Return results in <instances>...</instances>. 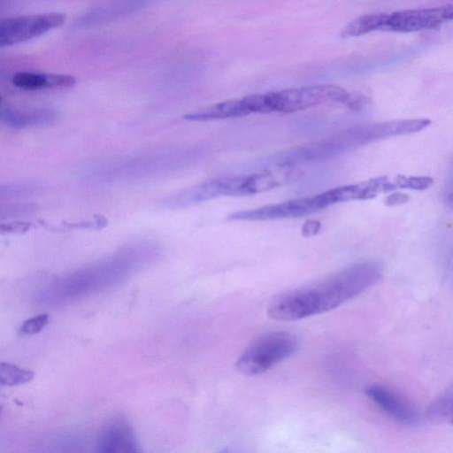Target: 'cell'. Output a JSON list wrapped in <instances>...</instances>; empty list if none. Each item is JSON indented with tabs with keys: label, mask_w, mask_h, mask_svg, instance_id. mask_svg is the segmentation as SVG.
<instances>
[{
	"label": "cell",
	"mask_w": 453,
	"mask_h": 453,
	"mask_svg": "<svg viewBox=\"0 0 453 453\" xmlns=\"http://www.w3.org/2000/svg\"><path fill=\"white\" fill-rule=\"evenodd\" d=\"M66 19L63 12H52L7 18L0 22V47L23 42L61 27Z\"/></svg>",
	"instance_id": "cell-7"
},
{
	"label": "cell",
	"mask_w": 453,
	"mask_h": 453,
	"mask_svg": "<svg viewBox=\"0 0 453 453\" xmlns=\"http://www.w3.org/2000/svg\"><path fill=\"white\" fill-rule=\"evenodd\" d=\"M403 119L357 125L304 146L274 154L259 162L260 167L296 166L333 158L358 147L389 137L403 135Z\"/></svg>",
	"instance_id": "cell-2"
},
{
	"label": "cell",
	"mask_w": 453,
	"mask_h": 453,
	"mask_svg": "<svg viewBox=\"0 0 453 453\" xmlns=\"http://www.w3.org/2000/svg\"><path fill=\"white\" fill-rule=\"evenodd\" d=\"M382 276V266L373 261L362 262L337 272L319 282L274 296L267 313L274 319L293 321L337 308L357 296Z\"/></svg>",
	"instance_id": "cell-1"
},
{
	"label": "cell",
	"mask_w": 453,
	"mask_h": 453,
	"mask_svg": "<svg viewBox=\"0 0 453 453\" xmlns=\"http://www.w3.org/2000/svg\"><path fill=\"white\" fill-rule=\"evenodd\" d=\"M96 447L99 452L140 451L133 426L121 414L114 415L105 422L98 434Z\"/></svg>",
	"instance_id": "cell-9"
},
{
	"label": "cell",
	"mask_w": 453,
	"mask_h": 453,
	"mask_svg": "<svg viewBox=\"0 0 453 453\" xmlns=\"http://www.w3.org/2000/svg\"><path fill=\"white\" fill-rule=\"evenodd\" d=\"M303 173L295 166L210 180L185 188L164 201L167 208H186L218 196H243L265 192L298 180Z\"/></svg>",
	"instance_id": "cell-3"
},
{
	"label": "cell",
	"mask_w": 453,
	"mask_h": 453,
	"mask_svg": "<svg viewBox=\"0 0 453 453\" xmlns=\"http://www.w3.org/2000/svg\"></svg>",
	"instance_id": "cell-20"
},
{
	"label": "cell",
	"mask_w": 453,
	"mask_h": 453,
	"mask_svg": "<svg viewBox=\"0 0 453 453\" xmlns=\"http://www.w3.org/2000/svg\"><path fill=\"white\" fill-rule=\"evenodd\" d=\"M297 347V340L293 334L287 332L269 333L254 341L243 351L236 362V367L245 375L260 374L292 356Z\"/></svg>",
	"instance_id": "cell-6"
},
{
	"label": "cell",
	"mask_w": 453,
	"mask_h": 453,
	"mask_svg": "<svg viewBox=\"0 0 453 453\" xmlns=\"http://www.w3.org/2000/svg\"><path fill=\"white\" fill-rule=\"evenodd\" d=\"M49 322V315L42 313L32 317L22 323L19 332L25 335H32L42 330Z\"/></svg>",
	"instance_id": "cell-16"
},
{
	"label": "cell",
	"mask_w": 453,
	"mask_h": 453,
	"mask_svg": "<svg viewBox=\"0 0 453 453\" xmlns=\"http://www.w3.org/2000/svg\"><path fill=\"white\" fill-rule=\"evenodd\" d=\"M410 200L407 194L395 192L388 195L385 199V203L388 206L403 204Z\"/></svg>",
	"instance_id": "cell-19"
},
{
	"label": "cell",
	"mask_w": 453,
	"mask_h": 453,
	"mask_svg": "<svg viewBox=\"0 0 453 453\" xmlns=\"http://www.w3.org/2000/svg\"><path fill=\"white\" fill-rule=\"evenodd\" d=\"M453 21V4L403 10L388 14L384 31L409 33L434 29Z\"/></svg>",
	"instance_id": "cell-8"
},
{
	"label": "cell",
	"mask_w": 453,
	"mask_h": 453,
	"mask_svg": "<svg viewBox=\"0 0 453 453\" xmlns=\"http://www.w3.org/2000/svg\"><path fill=\"white\" fill-rule=\"evenodd\" d=\"M350 101L351 96L345 89L329 84L312 85L253 95V105L256 113H288L320 104H346Z\"/></svg>",
	"instance_id": "cell-4"
},
{
	"label": "cell",
	"mask_w": 453,
	"mask_h": 453,
	"mask_svg": "<svg viewBox=\"0 0 453 453\" xmlns=\"http://www.w3.org/2000/svg\"><path fill=\"white\" fill-rule=\"evenodd\" d=\"M355 198V189L351 184L334 188L311 196L235 211L228 215V219L254 221L300 218L318 212L332 204L352 201Z\"/></svg>",
	"instance_id": "cell-5"
},
{
	"label": "cell",
	"mask_w": 453,
	"mask_h": 453,
	"mask_svg": "<svg viewBox=\"0 0 453 453\" xmlns=\"http://www.w3.org/2000/svg\"><path fill=\"white\" fill-rule=\"evenodd\" d=\"M388 13H373L351 20L342 31V37L359 36L367 33L384 30Z\"/></svg>",
	"instance_id": "cell-13"
},
{
	"label": "cell",
	"mask_w": 453,
	"mask_h": 453,
	"mask_svg": "<svg viewBox=\"0 0 453 453\" xmlns=\"http://www.w3.org/2000/svg\"><path fill=\"white\" fill-rule=\"evenodd\" d=\"M368 397L384 412L405 424H413L418 418L415 407L393 390L380 385H372L365 389Z\"/></svg>",
	"instance_id": "cell-10"
},
{
	"label": "cell",
	"mask_w": 453,
	"mask_h": 453,
	"mask_svg": "<svg viewBox=\"0 0 453 453\" xmlns=\"http://www.w3.org/2000/svg\"><path fill=\"white\" fill-rule=\"evenodd\" d=\"M12 84L24 90L70 88L76 83L75 77L61 73L19 72L12 78Z\"/></svg>",
	"instance_id": "cell-11"
},
{
	"label": "cell",
	"mask_w": 453,
	"mask_h": 453,
	"mask_svg": "<svg viewBox=\"0 0 453 453\" xmlns=\"http://www.w3.org/2000/svg\"><path fill=\"white\" fill-rule=\"evenodd\" d=\"M441 196L444 204L453 210V157L444 179Z\"/></svg>",
	"instance_id": "cell-17"
},
{
	"label": "cell",
	"mask_w": 453,
	"mask_h": 453,
	"mask_svg": "<svg viewBox=\"0 0 453 453\" xmlns=\"http://www.w3.org/2000/svg\"><path fill=\"white\" fill-rule=\"evenodd\" d=\"M31 227L32 223L30 222H12L1 225L2 231L7 233L25 232L29 230Z\"/></svg>",
	"instance_id": "cell-18"
},
{
	"label": "cell",
	"mask_w": 453,
	"mask_h": 453,
	"mask_svg": "<svg viewBox=\"0 0 453 453\" xmlns=\"http://www.w3.org/2000/svg\"><path fill=\"white\" fill-rule=\"evenodd\" d=\"M56 113L47 110H37L30 112H20L12 109H1L0 121L3 125L20 129L31 126H41L52 122Z\"/></svg>",
	"instance_id": "cell-12"
},
{
	"label": "cell",
	"mask_w": 453,
	"mask_h": 453,
	"mask_svg": "<svg viewBox=\"0 0 453 453\" xmlns=\"http://www.w3.org/2000/svg\"><path fill=\"white\" fill-rule=\"evenodd\" d=\"M428 415L434 420L453 424V384L431 404Z\"/></svg>",
	"instance_id": "cell-14"
},
{
	"label": "cell",
	"mask_w": 453,
	"mask_h": 453,
	"mask_svg": "<svg viewBox=\"0 0 453 453\" xmlns=\"http://www.w3.org/2000/svg\"><path fill=\"white\" fill-rule=\"evenodd\" d=\"M35 376L34 372L20 368L16 365L2 362L0 364V384L16 386L30 381Z\"/></svg>",
	"instance_id": "cell-15"
}]
</instances>
